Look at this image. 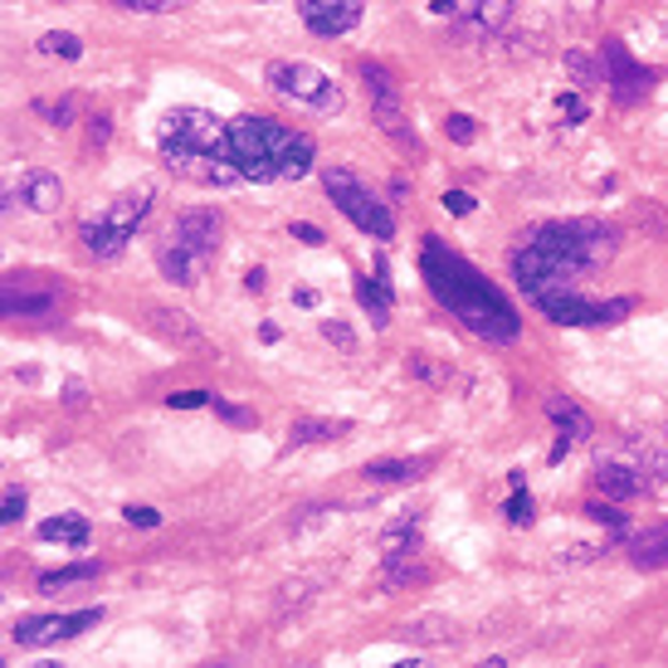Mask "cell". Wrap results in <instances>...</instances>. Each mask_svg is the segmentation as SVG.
Here are the masks:
<instances>
[{
    "mask_svg": "<svg viewBox=\"0 0 668 668\" xmlns=\"http://www.w3.org/2000/svg\"><path fill=\"white\" fill-rule=\"evenodd\" d=\"M420 269H425L429 293H435V298L445 303V308L455 313L473 337H483V342H517L523 317H517L513 303H507L503 293H497L493 283L469 264V259H459L455 249H445L435 234H429L425 254H420Z\"/></svg>",
    "mask_w": 668,
    "mask_h": 668,
    "instance_id": "cell-1",
    "label": "cell"
},
{
    "mask_svg": "<svg viewBox=\"0 0 668 668\" xmlns=\"http://www.w3.org/2000/svg\"><path fill=\"white\" fill-rule=\"evenodd\" d=\"M166 172H176L190 186H240V166L230 152V122L210 108H172L156 128Z\"/></svg>",
    "mask_w": 668,
    "mask_h": 668,
    "instance_id": "cell-2",
    "label": "cell"
},
{
    "mask_svg": "<svg viewBox=\"0 0 668 668\" xmlns=\"http://www.w3.org/2000/svg\"><path fill=\"white\" fill-rule=\"evenodd\" d=\"M230 152L244 180H303L317 166V146L308 132H293L274 118L240 112L230 118Z\"/></svg>",
    "mask_w": 668,
    "mask_h": 668,
    "instance_id": "cell-3",
    "label": "cell"
},
{
    "mask_svg": "<svg viewBox=\"0 0 668 668\" xmlns=\"http://www.w3.org/2000/svg\"><path fill=\"white\" fill-rule=\"evenodd\" d=\"M152 186H132L122 190V196H112L98 215H88L84 225H78V240L94 259H118L122 249L132 244V234L142 230V220L152 215Z\"/></svg>",
    "mask_w": 668,
    "mask_h": 668,
    "instance_id": "cell-4",
    "label": "cell"
},
{
    "mask_svg": "<svg viewBox=\"0 0 668 668\" xmlns=\"http://www.w3.org/2000/svg\"><path fill=\"white\" fill-rule=\"evenodd\" d=\"M523 240L551 249V254H561V259H571V264L585 269V274H595L600 264H610L615 249H620V234L610 230L605 220H585V215H581V220H547V225H537V230H527Z\"/></svg>",
    "mask_w": 668,
    "mask_h": 668,
    "instance_id": "cell-5",
    "label": "cell"
},
{
    "mask_svg": "<svg viewBox=\"0 0 668 668\" xmlns=\"http://www.w3.org/2000/svg\"><path fill=\"white\" fill-rule=\"evenodd\" d=\"M269 88L283 98V103H298L308 112H322V118H332V112H342V88H337L332 74H322L317 64L308 59H274L269 64Z\"/></svg>",
    "mask_w": 668,
    "mask_h": 668,
    "instance_id": "cell-6",
    "label": "cell"
},
{
    "mask_svg": "<svg viewBox=\"0 0 668 668\" xmlns=\"http://www.w3.org/2000/svg\"><path fill=\"white\" fill-rule=\"evenodd\" d=\"M322 186H327V196H332V206L342 210L361 234H371V240H391L395 234V210L381 196H371L347 166H322Z\"/></svg>",
    "mask_w": 668,
    "mask_h": 668,
    "instance_id": "cell-7",
    "label": "cell"
},
{
    "mask_svg": "<svg viewBox=\"0 0 668 668\" xmlns=\"http://www.w3.org/2000/svg\"><path fill=\"white\" fill-rule=\"evenodd\" d=\"M513 278L527 298H541V293H566V288H581L585 269H576L571 259L551 254V249L523 240L513 249Z\"/></svg>",
    "mask_w": 668,
    "mask_h": 668,
    "instance_id": "cell-8",
    "label": "cell"
},
{
    "mask_svg": "<svg viewBox=\"0 0 668 668\" xmlns=\"http://www.w3.org/2000/svg\"><path fill=\"white\" fill-rule=\"evenodd\" d=\"M537 303L541 317H551V322L561 327H595V322H625V317L634 313V298H610V303H595V298H581L576 288L566 293H541Z\"/></svg>",
    "mask_w": 668,
    "mask_h": 668,
    "instance_id": "cell-9",
    "label": "cell"
},
{
    "mask_svg": "<svg viewBox=\"0 0 668 668\" xmlns=\"http://www.w3.org/2000/svg\"><path fill=\"white\" fill-rule=\"evenodd\" d=\"M600 64H605V84L610 98L620 108H639L644 98L654 94V74L644 64H634V54L625 50V40H605L600 44Z\"/></svg>",
    "mask_w": 668,
    "mask_h": 668,
    "instance_id": "cell-10",
    "label": "cell"
},
{
    "mask_svg": "<svg viewBox=\"0 0 668 668\" xmlns=\"http://www.w3.org/2000/svg\"><path fill=\"white\" fill-rule=\"evenodd\" d=\"M361 78H366V94H371V108H376L381 132H391V138L405 146V152H420V138H415L410 122H405L401 88H395V78L381 69V64H371V59H361Z\"/></svg>",
    "mask_w": 668,
    "mask_h": 668,
    "instance_id": "cell-11",
    "label": "cell"
},
{
    "mask_svg": "<svg viewBox=\"0 0 668 668\" xmlns=\"http://www.w3.org/2000/svg\"><path fill=\"white\" fill-rule=\"evenodd\" d=\"M0 308H6V317H35V322H44V317H59L64 288L40 274H10L6 288H0Z\"/></svg>",
    "mask_w": 668,
    "mask_h": 668,
    "instance_id": "cell-12",
    "label": "cell"
},
{
    "mask_svg": "<svg viewBox=\"0 0 668 668\" xmlns=\"http://www.w3.org/2000/svg\"><path fill=\"white\" fill-rule=\"evenodd\" d=\"M103 610H74V615H20L15 620V644L25 649H50V644H64L74 634H84L88 625H98Z\"/></svg>",
    "mask_w": 668,
    "mask_h": 668,
    "instance_id": "cell-13",
    "label": "cell"
},
{
    "mask_svg": "<svg viewBox=\"0 0 668 668\" xmlns=\"http://www.w3.org/2000/svg\"><path fill=\"white\" fill-rule=\"evenodd\" d=\"M298 15L313 35L337 40V35H352L366 15V0H298Z\"/></svg>",
    "mask_w": 668,
    "mask_h": 668,
    "instance_id": "cell-14",
    "label": "cell"
},
{
    "mask_svg": "<svg viewBox=\"0 0 668 668\" xmlns=\"http://www.w3.org/2000/svg\"><path fill=\"white\" fill-rule=\"evenodd\" d=\"M220 234H225V220H220V210H210V206L180 210L176 225H172V240L186 244V249H196L200 259H215V249H220Z\"/></svg>",
    "mask_w": 668,
    "mask_h": 668,
    "instance_id": "cell-15",
    "label": "cell"
},
{
    "mask_svg": "<svg viewBox=\"0 0 668 668\" xmlns=\"http://www.w3.org/2000/svg\"><path fill=\"white\" fill-rule=\"evenodd\" d=\"M513 6H517V0H469V6H463V15L455 20V35H463V40L493 35V30L507 25Z\"/></svg>",
    "mask_w": 668,
    "mask_h": 668,
    "instance_id": "cell-16",
    "label": "cell"
},
{
    "mask_svg": "<svg viewBox=\"0 0 668 668\" xmlns=\"http://www.w3.org/2000/svg\"><path fill=\"white\" fill-rule=\"evenodd\" d=\"M595 489L610 497V503H634L644 493V473L639 469H625V463H610L600 459L595 463Z\"/></svg>",
    "mask_w": 668,
    "mask_h": 668,
    "instance_id": "cell-17",
    "label": "cell"
},
{
    "mask_svg": "<svg viewBox=\"0 0 668 668\" xmlns=\"http://www.w3.org/2000/svg\"><path fill=\"white\" fill-rule=\"evenodd\" d=\"M210 259H200L196 249H186V244H176V240H166L162 249H156V269H162L172 283H180V288H190V283H200V269H206Z\"/></svg>",
    "mask_w": 668,
    "mask_h": 668,
    "instance_id": "cell-18",
    "label": "cell"
},
{
    "mask_svg": "<svg viewBox=\"0 0 668 668\" xmlns=\"http://www.w3.org/2000/svg\"><path fill=\"white\" fill-rule=\"evenodd\" d=\"M629 561L639 571H668V523H654L629 537Z\"/></svg>",
    "mask_w": 668,
    "mask_h": 668,
    "instance_id": "cell-19",
    "label": "cell"
},
{
    "mask_svg": "<svg viewBox=\"0 0 668 668\" xmlns=\"http://www.w3.org/2000/svg\"><path fill=\"white\" fill-rule=\"evenodd\" d=\"M20 196H25V206L35 215H54V210H59V200H64V180L54 172H25Z\"/></svg>",
    "mask_w": 668,
    "mask_h": 668,
    "instance_id": "cell-20",
    "label": "cell"
},
{
    "mask_svg": "<svg viewBox=\"0 0 668 668\" xmlns=\"http://www.w3.org/2000/svg\"><path fill=\"white\" fill-rule=\"evenodd\" d=\"M395 557H420V513L381 527V561H395Z\"/></svg>",
    "mask_w": 668,
    "mask_h": 668,
    "instance_id": "cell-21",
    "label": "cell"
},
{
    "mask_svg": "<svg viewBox=\"0 0 668 668\" xmlns=\"http://www.w3.org/2000/svg\"><path fill=\"white\" fill-rule=\"evenodd\" d=\"M425 469H429L425 459H371L361 469V479L376 483V489H395V483H415Z\"/></svg>",
    "mask_w": 668,
    "mask_h": 668,
    "instance_id": "cell-22",
    "label": "cell"
},
{
    "mask_svg": "<svg viewBox=\"0 0 668 668\" xmlns=\"http://www.w3.org/2000/svg\"><path fill=\"white\" fill-rule=\"evenodd\" d=\"M357 298H361V308L371 313V322L376 327H386L391 322V283H386V264H376V288H371V278H361L357 283Z\"/></svg>",
    "mask_w": 668,
    "mask_h": 668,
    "instance_id": "cell-23",
    "label": "cell"
},
{
    "mask_svg": "<svg viewBox=\"0 0 668 668\" xmlns=\"http://www.w3.org/2000/svg\"><path fill=\"white\" fill-rule=\"evenodd\" d=\"M547 415H551V420H557L571 439H591V435H595L591 415H585L576 401H566V395H547Z\"/></svg>",
    "mask_w": 668,
    "mask_h": 668,
    "instance_id": "cell-24",
    "label": "cell"
},
{
    "mask_svg": "<svg viewBox=\"0 0 668 668\" xmlns=\"http://www.w3.org/2000/svg\"><path fill=\"white\" fill-rule=\"evenodd\" d=\"M347 429H352V420H293V429H288V445L298 449V445H327V439H342Z\"/></svg>",
    "mask_w": 668,
    "mask_h": 668,
    "instance_id": "cell-25",
    "label": "cell"
},
{
    "mask_svg": "<svg viewBox=\"0 0 668 668\" xmlns=\"http://www.w3.org/2000/svg\"><path fill=\"white\" fill-rule=\"evenodd\" d=\"M40 537H44V541H69V547H88V523H84L78 513L44 517V523H40Z\"/></svg>",
    "mask_w": 668,
    "mask_h": 668,
    "instance_id": "cell-26",
    "label": "cell"
},
{
    "mask_svg": "<svg viewBox=\"0 0 668 668\" xmlns=\"http://www.w3.org/2000/svg\"><path fill=\"white\" fill-rule=\"evenodd\" d=\"M152 327L162 337H172V342H186V347H200V332H196V322H190L186 313H172V308H156L152 313Z\"/></svg>",
    "mask_w": 668,
    "mask_h": 668,
    "instance_id": "cell-27",
    "label": "cell"
},
{
    "mask_svg": "<svg viewBox=\"0 0 668 668\" xmlns=\"http://www.w3.org/2000/svg\"><path fill=\"white\" fill-rule=\"evenodd\" d=\"M103 566L98 561H78V566H59V571H44L40 576V591H59V585H78V581H98Z\"/></svg>",
    "mask_w": 668,
    "mask_h": 668,
    "instance_id": "cell-28",
    "label": "cell"
},
{
    "mask_svg": "<svg viewBox=\"0 0 668 668\" xmlns=\"http://www.w3.org/2000/svg\"><path fill=\"white\" fill-rule=\"evenodd\" d=\"M639 473H644V489H649V493H668V445L644 449V455H639Z\"/></svg>",
    "mask_w": 668,
    "mask_h": 668,
    "instance_id": "cell-29",
    "label": "cell"
},
{
    "mask_svg": "<svg viewBox=\"0 0 668 668\" xmlns=\"http://www.w3.org/2000/svg\"><path fill=\"white\" fill-rule=\"evenodd\" d=\"M35 50L50 54V59H84V40L69 35V30H50V35H40Z\"/></svg>",
    "mask_w": 668,
    "mask_h": 668,
    "instance_id": "cell-30",
    "label": "cell"
},
{
    "mask_svg": "<svg viewBox=\"0 0 668 668\" xmlns=\"http://www.w3.org/2000/svg\"><path fill=\"white\" fill-rule=\"evenodd\" d=\"M532 517H537V503H532L527 483H513V497H507V523H513V527H527Z\"/></svg>",
    "mask_w": 668,
    "mask_h": 668,
    "instance_id": "cell-31",
    "label": "cell"
},
{
    "mask_svg": "<svg viewBox=\"0 0 668 668\" xmlns=\"http://www.w3.org/2000/svg\"><path fill=\"white\" fill-rule=\"evenodd\" d=\"M566 74H571L576 78V88H595L600 84V74H595V64L591 59H585V54H566Z\"/></svg>",
    "mask_w": 668,
    "mask_h": 668,
    "instance_id": "cell-32",
    "label": "cell"
},
{
    "mask_svg": "<svg viewBox=\"0 0 668 668\" xmlns=\"http://www.w3.org/2000/svg\"><path fill=\"white\" fill-rule=\"evenodd\" d=\"M445 132H449V142H459V146H469L473 138H479V128H473L469 112H449V118H445Z\"/></svg>",
    "mask_w": 668,
    "mask_h": 668,
    "instance_id": "cell-33",
    "label": "cell"
},
{
    "mask_svg": "<svg viewBox=\"0 0 668 668\" xmlns=\"http://www.w3.org/2000/svg\"><path fill=\"white\" fill-rule=\"evenodd\" d=\"M585 517H595V523L610 527V532L625 527V513H620V503H591V507H585Z\"/></svg>",
    "mask_w": 668,
    "mask_h": 668,
    "instance_id": "cell-34",
    "label": "cell"
},
{
    "mask_svg": "<svg viewBox=\"0 0 668 668\" xmlns=\"http://www.w3.org/2000/svg\"><path fill=\"white\" fill-rule=\"evenodd\" d=\"M322 337H327L332 347H342V352H357V332H352L347 322H332V317H327V322H322Z\"/></svg>",
    "mask_w": 668,
    "mask_h": 668,
    "instance_id": "cell-35",
    "label": "cell"
},
{
    "mask_svg": "<svg viewBox=\"0 0 668 668\" xmlns=\"http://www.w3.org/2000/svg\"><path fill=\"white\" fill-rule=\"evenodd\" d=\"M122 10H142V15H166V10H180L186 0H112Z\"/></svg>",
    "mask_w": 668,
    "mask_h": 668,
    "instance_id": "cell-36",
    "label": "cell"
},
{
    "mask_svg": "<svg viewBox=\"0 0 668 668\" xmlns=\"http://www.w3.org/2000/svg\"><path fill=\"white\" fill-rule=\"evenodd\" d=\"M210 405H215V415H220L225 425H240V429L254 425V410H244V405H230V401H210Z\"/></svg>",
    "mask_w": 668,
    "mask_h": 668,
    "instance_id": "cell-37",
    "label": "cell"
},
{
    "mask_svg": "<svg viewBox=\"0 0 668 668\" xmlns=\"http://www.w3.org/2000/svg\"><path fill=\"white\" fill-rule=\"evenodd\" d=\"M166 405L172 410H196V405H210V391H176V395H166Z\"/></svg>",
    "mask_w": 668,
    "mask_h": 668,
    "instance_id": "cell-38",
    "label": "cell"
},
{
    "mask_svg": "<svg viewBox=\"0 0 668 668\" xmlns=\"http://www.w3.org/2000/svg\"><path fill=\"white\" fill-rule=\"evenodd\" d=\"M122 517H128L132 527H156V523H162V513H156V507H142V503H128V507H122Z\"/></svg>",
    "mask_w": 668,
    "mask_h": 668,
    "instance_id": "cell-39",
    "label": "cell"
},
{
    "mask_svg": "<svg viewBox=\"0 0 668 668\" xmlns=\"http://www.w3.org/2000/svg\"><path fill=\"white\" fill-rule=\"evenodd\" d=\"M25 507H30V497H25V489H6V523H20V517H25Z\"/></svg>",
    "mask_w": 668,
    "mask_h": 668,
    "instance_id": "cell-40",
    "label": "cell"
},
{
    "mask_svg": "<svg viewBox=\"0 0 668 668\" xmlns=\"http://www.w3.org/2000/svg\"><path fill=\"white\" fill-rule=\"evenodd\" d=\"M288 234H293V240H303V244H313V249H317V244H327V234L317 230V225H308V220H293V225H288Z\"/></svg>",
    "mask_w": 668,
    "mask_h": 668,
    "instance_id": "cell-41",
    "label": "cell"
},
{
    "mask_svg": "<svg viewBox=\"0 0 668 668\" xmlns=\"http://www.w3.org/2000/svg\"><path fill=\"white\" fill-rule=\"evenodd\" d=\"M40 112H44V118H54V128H64V122H69L74 118V98H64V103H40Z\"/></svg>",
    "mask_w": 668,
    "mask_h": 668,
    "instance_id": "cell-42",
    "label": "cell"
},
{
    "mask_svg": "<svg viewBox=\"0 0 668 668\" xmlns=\"http://www.w3.org/2000/svg\"><path fill=\"white\" fill-rule=\"evenodd\" d=\"M445 210H449V215H469V210H473V196H469V190H449V196H445Z\"/></svg>",
    "mask_w": 668,
    "mask_h": 668,
    "instance_id": "cell-43",
    "label": "cell"
},
{
    "mask_svg": "<svg viewBox=\"0 0 668 668\" xmlns=\"http://www.w3.org/2000/svg\"><path fill=\"white\" fill-rule=\"evenodd\" d=\"M415 634H420V639H449V634H445V620H420V625H410Z\"/></svg>",
    "mask_w": 668,
    "mask_h": 668,
    "instance_id": "cell-44",
    "label": "cell"
},
{
    "mask_svg": "<svg viewBox=\"0 0 668 668\" xmlns=\"http://www.w3.org/2000/svg\"><path fill=\"white\" fill-rule=\"evenodd\" d=\"M557 103H561V112H566V118H571V122H581V118H585V103H581V98H571V94H561V98H557Z\"/></svg>",
    "mask_w": 668,
    "mask_h": 668,
    "instance_id": "cell-45",
    "label": "cell"
},
{
    "mask_svg": "<svg viewBox=\"0 0 668 668\" xmlns=\"http://www.w3.org/2000/svg\"><path fill=\"white\" fill-rule=\"evenodd\" d=\"M88 122H94V146H103L112 138V118L103 112V118H88Z\"/></svg>",
    "mask_w": 668,
    "mask_h": 668,
    "instance_id": "cell-46",
    "label": "cell"
},
{
    "mask_svg": "<svg viewBox=\"0 0 668 668\" xmlns=\"http://www.w3.org/2000/svg\"><path fill=\"white\" fill-rule=\"evenodd\" d=\"M244 288H249V293H264V269H249V274H244Z\"/></svg>",
    "mask_w": 668,
    "mask_h": 668,
    "instance_id": "cell-47",
    "label": "cell"
},
{
    "mask_svg": "<svg viewBox=\"0 0 668 668\" xmlns=\"http://www.w3.org/2000/svg\"><path fill=\"white\" fill-rule=\"evenodd\" d=\"M293 303H298V308H317V293L313 288H293Z\"/></svg>",
    "mask_w": 668,
    "mask_h": 668,
    "instance_id": "cell-48",
    "label": "cell"
},
{
    "mask_svg": "<svg viewBox=\"0 0 668 668\" xmlns=\"http://www.w3.org/2000/svg\"><path fill=\"white\" fill-rule=\"evenodd\" d=\"M64 401H69V405H84V381H69V386H64Z\"/></svg>",
    "mask_w": 668,
    "mask_h": 668,
    "instance_id": "cell-49",
    "label": "cell"
},
{
    "mask_svg": "<svg viewBox=\"0 0 668 668\" xmlns=\"http://www.w3.org/2000/svg\"><path fill=\"white\" fill-rule=\"evenodd\" d=\"M429 6H435L439 15H455V10H459V0H429Z\"/></svg>",
    "mask_w": 668,
    "mask_h": 668,
    "instance_id": "cell-50",
    "label": "cell"
}]
</instances>
